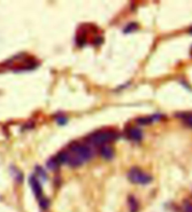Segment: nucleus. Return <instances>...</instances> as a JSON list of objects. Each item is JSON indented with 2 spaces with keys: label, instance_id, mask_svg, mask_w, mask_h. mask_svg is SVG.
I'll use <instances>...</instances> for the list:
<instances>
[{
  "label": "nucleus",
  "instance_id": "nucleus-1",
  "mask_svg": "<svg viewBox=\"0 0 192 212\" xmlns=\"http://www.w3.org/2000/svg\"><path fill=\"white\" fill-rule=\"evenodd\" d=\"M117 138V134L113 131H96L90 134L87 141L94 146H105L109 142L114 141Z\"/></svg>",
  "mask_w": 192,
  "mask_h": 212
},
{
  "label": "nucleus",
  "instance_id": "nucleus-2",
  "mask_svg": "<svg viewBox=\"0 0 192 212\" xmlns=\"http://www.w3.org/2000/svg\"><path fill=\"white\" fill-rule=\"evenodd\" d=\"M127 179H129L133 184H140V185H146L152 182V176L140 168L133 167L130 170L127 174Z\"/></svg>",
  "mask_w": 192,
  "mask_h": 212
},
{
  "label": "nucleus",
  "instance_id": "nucleus-3",
  "mask_svg": "<svg viewBox=\"0 0 192 212\" xmlns=\"http://www.w3.org/2000/svg\"><path fill=\"white\" fill-rule=\"evenodd\" d=\"M70 150L71 153L80 157L83 161L91 160V158L93 157V153L90 148L78 142H73L70 147Z\"/></svg>",
  "mask_w": 192,
  "mask_h": 212
},
{
  "label": "nucleus",
  "instance_id": "nucleus-4",
  "mask_svg": "<svg viewBox=\"0 0 192 212\" xmlns=\"http://www.w3.org/2000/svg\"><path fill=\"white\" fill-rule=\"evenodd\" d=\"M29 183H30V187H31L32 191H33L35 196L38 199H41L42 197V188H41V185L39 179L35 175H31L29 179Z\"/></svg>",
  "mask_w": 192,
  "mask_h": 212
},
{
  "label": "nucleus",
  "instance_id": "nucleus-5",
  "mask_svg": "<svg viewBox=\"0 0 192 212\" xmlns=\"http://www.w3.org/2000/svg\"><path fill=\"white\" fill-rule=\"evenodd\" d=\"M126 136L132 141H141L143 138V132L138 128H130L126 130Z\"/></svg>",
  "mask_w": 192,
  "mask_h": 212
},
{
  "label": "nucleus",
  "instance_id": "nucleus-6",
  "mask_svg": "<svg viewBox=\"0 0 192 212\" xmlns=\"http://www.w3.org/2000/svg\"><path fill=\"white\" fill-rule=\"evenodd\" d=\"M100 153L101 157L106 159V160H112L113 158V155H114V151H113V148H111L109 146H106V145L102 146L100 148Z\"/></svg>",
  "mask_w": 192,
  "mask_h": 212
},
{
  "label": "nucleus",
  "instance_id": "nucleus-7",
  "mask_svg": "<svg viewBox=\"0 0 192 212\" xmlns=\"http://www.w3.org/2000/svg\"><path fill=\"white\" fill-rule=\"evenodd\" d=\"M83 163V161L78 157L77 155L73 154V153H70V159H69V161H68V164L70 166V167H73V168H76V167H79L81 166L82 164Z\"/></svg>",
  "mask_w": 192,
  "mask_h": 212
},
{
  "label": "nucleus",
  "instance_id": "nucleus-8",
  "mask_svg": "<svg viewBox=\"0 0 192 212\" xmlns=\"http://www.w3.org/2000/svg\"><path fill=\"white\" fill-rule=\"evenodd\" d=\"M160 117H161V116L156 115V116H153V117H140V118H138L136 121H137L138 124H141V125H148V124H151V123L154 122V121L159 120V119H160Z\"/></svg>",
  "mask_w": 192,
  "mask_h": 212
},
{
  "label": "nucleus",
  "instance_id": "nucleus-9",
  "mask_svg": "<svg viewBox=\"0 0 192 212\" xmlns=\"http://www.w3.org/2000/svg\"><path fill=\"white\" fill-rule=\"evenodd\" d=\"M56 160L58 161L59 164H64V163H68L69 159H70V152L68 151H60L56 155Z\"/></svg>",
  "mask_w": 192,
  "mask_h": 212
},
{
  "label": "nucleus",
  "instance_id": "nucleus-10",
  "mask_svg": "<svg viewBox=\"0 0 192 212\" xmlns=\"http://www.w3.org/2000/svg\"><path fill=\"white\" fill-rule=\"evenodd\" d=\"M177 117H179V118H182L186 126L192 128V113H181L178 114Z\"/></svg>",
  "mask_w": 192,
  "mask_h": 212
},
{
  "label": "nucleus",
  "instance_id": "nucleus-11",
  "mask_svg": "<svg viewBox=\"0 0 192 212\" xmlns=\"http://www.w3.org/2000/svg\"><path fill=\"white\" fill-rule=\"evenodd\" d=\"M129 205H130V212H138L139 210V204L137 200L133 196L129 197Z\"/></svg>",
  "mask_w": 192,
  "mask_h": 212
},
{
  "label": "nucleus",
  "instance_id": "nucleus-12",
  "mask_svg": "<svg viewBox=\"0 0 192 212\" xmlns=\"http://www.w3.org/2000/svg\"><path fill=\"white\" fill-rule=\"evenodd\" d=\"M59 165H60V164H59V162H58V161L56 160L55 157L50 159V160L47 161V167H48L49 169L53 170V171L57 170V168L59 167Z\"/></svg>",
  "mask_w": 192,
  "mask_h": 212
},
{
  "label": "nucleus",
  "instance_id": "nucleus-13",
  "mask_svg": "<svg viewBox=\"0 0 192 212\" xmlns=\"http://www.w3.org/2000/svg\"><path fill=\"white\" fill-rule=\"evenodd\" d=\"M39 204H40V206L42 208V209H47L49 207V205H50V201L45 198L44 196H42L41 199H39Z\"/></svg>",
  "mask_w": 192,
  "mask_h": 212
},
{
  "label": "nucleus",
  "instance_id": "nucleus-14",
  "mask_svg": "<svg viewBox=\"0 0 192 212\" xmlns=\"http://www.w3.org/2000/svg\"><path fill=\"white\" fill-rule=\"evenodd\" d=\"M36 172H37L38 176H40L41 179H44V180L47 179V174H46V172L41 166H37L36 167Z\"/></svg>",
  "mask_w": 192,
  "mask_h": 212
},
{
  "label": "nucleus",
  "instance_id": "nucleus-15",
  "mask_svg": "<svg viewBox=\"0 0 192 212\" xmlns=\"http://www.w3.org/2000/svg\"><path fill=\"white\" fill-rule=\"evenodd\" d=\"M137 28H138V24H135V23H131V24H130L129 25H126V27L125 28L124 32H125V33H130V32L136 30Z\"/></svg>",
  "mask_w": 192,
  "mask_h": 212
},
{
  "label": "nucleus",
  "instance_id": "nucleus-16",
  "mask_svg": "<svg viewBox=\"0 0 192 212\" xmlns=\"http://www.w3.org/2000/svg\"><path fill=\"white\" fill-rule=\"evenodd\" d=\"M67 117H58L56 118V122L59 124V125H65L67 123Z\"/></svg>",
  "mask_w": 192,
  "mask_h": 212
},
{
  "label": "nucleus",
  "instance_id": "nucleus-17",
  "mask_svg": "<svg viewBox=\"0 0 192 212\" xmlns=\"http://www.w3.org/2000/svg\"><path fill=\"white\" fill-rule=\"evenodd\" d=\"M190 32H191V33H192V28H191V29H190Z\"/></svg>",
  "mask_w": 192,
  "mask_h": 212
}]
</instances>
